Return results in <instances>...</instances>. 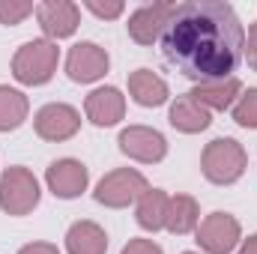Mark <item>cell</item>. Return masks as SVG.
Wrapping results in <instances>:
<instances>
[{
  "label": "cell",
  "mask_w": 257,
  "mask_h": 254,
  "mask_svg": "<svg viewBox=\"0 0 257 254\" xmlns=\"http://www.w3.org/2000/svg\"><path fill=\"white\" fill-rule=\"evenodd\" d=\"M33 129L42 141H51V144H60L78 135L81 129V114L78 108L66 105V102H48L36 111L33 117Z\"/></svg>",
  "instance_id": "52a82bcc"
},
{
  "label": "cell",
  "mask_w": 257,
  "mask_h": 254,
  "mask_svg": "<svg viewBox=\"0 0 257 254\" xmlns=\"http://www.w3.org/2000/svg\"><path fill=\"white\" fill-rule=\"evenodd\" d=\"M45 186L60 200L81 197L87 191V186H90V171L78 159H57V162H51L45 168Z\"/></svg>",
  "instance_id": "30bf717a"
},
{
  "label": "cell",
  "mask_w": 257,
  "mask_h": 254,
  "mask_svg": "<svg viewBox=\"0 0 257 254\" xmlns=\"http://www.w3.org/2000/svg\"><path fill=\"white\" fill-rule=\"evenodd\" d=\"M128 96L141 108H159L171 99V90H168L165 78H159L153 69H135L128 75Z\"/></svg>",
  "instance_id": "2e32d148"
},
{
  "label": "cell",
  "mask_w": 257,
  "mask_h": 254,
  "mask_svg": "<svg viewBox=\"0 0 257 254\" xmlns=\"http://www.w3.org/2000/svg\"><path fill=\"white\" fill-rule=\"evenodd\" d=\"M117 144H120V153H123V156L141 162V165H159V162L168 156V141H165V135L156 132V129H150V126L123 129L120 138H117Z\"/></svg>",
  "instance_id": "9c48e42d"
},
{
  "label": "cell",
  "mask_w": 257,
  "mask_h": 254,
  "mask_svg": "<svg viewBox=\"0 0 257 254\" xmlns=\"http://www.w3.org/2000/svg\"><path fill=\"white\" fill-rule=\"evenodd\" d=\"M168 203H171V194H168V191L147 189L141 194L138 206H135V221H138L144 230H150V233L162 230V227H165V218H168Z\"/></svg>",
  "instance_id": "ac0fdd59"
},
{
  "label": "cell",
  "mask_w": 257,
  "mask_h": 254,
  "mask_svg": "<svg viewBox=\"0 0 257 254\" xmlns=\"http://www.w3.org/2000/svg\"><path fill=\"white\" fill-rule=\"evenodd\" d=\"M248 168V153L239 141L233 138H215L203 147L200 156V171L209 183L215 186H233L236 180H242Z\"/></svg>",
  "instance_id": "7a4b0ae2"
},
{
  "label": "cell",
  "mask_w": 257,
  "mask_h": 254,
  "mask_svg": "<svg viewBox=\"0 0 257 254\" xmlns=\"http://www.w3.org/2000/svg\"><path fill=\"white\" fill-rule=\"evenodd\" d=\"M236 254H257V233H251L248 239H242V245H239Z\"/></svg>",
  "instance_id": "4316f807"
},
{
  "label": "cell",
  "mask_w": 257,
  "mask_h": 254,
  "mask_svg": "<svg viewBox=\"0 0 257 254\" xmlns=\"http://www.w3.org/2000/svg\"><path fill=\"white\" fill-rule=\"evenodd\" d=\"M60 63V48L51 39H30L12 57V78L27 87H42L54 78Z\"/></svg>",
  "instance_id": "3957f363"
},
{
  "label": "cell",
  "mask_w": 257,
  "mask_h": 254,
  "mask_svg": "<svg viewBox=\"0 0 257 254\" xmlns=\"http://www.w3.org/2000/svg\"><path fill=\"white\" fill-rule=\"evenodd\" d=\"M168 123L183 135H197L212 126V111H206L192 93H186V96H177V102H171Z\"/></svg>",
  "instance_id": "5bb4252c"
},
{
  "label": "cell",
  "mask_w": 257,
  "mask_h": 254,
  "mask_svg": "<svg viewBox=\"0 0 257 254\" xmlns=\"http://www.w3.org/2000/svg\"><path fill=\"white\" fill-rule=\"evenodd\" d=\"M30 114V102L21 90L0 84V132H15L18 126H24Z\"/></svg>",
  "instance_id": "ffe728a7"
},
{
  "label": "cell",
  "mask_w": 257,
  "mask_h": 254,
  "mask_svg": "<svg viewBox=\"0 0 257 254\" xmlns=\"http://www.w3.org/2000/svg\"><path fill=\"white\" fill-rule=\"evenodd\" d=\"M200 224V206L192 194H174L168 203V218H165V230H171L174 236H186L197 230Z\"/></svg>",
  "instance_id": "d6986e66"
},
{
  "label": "cell",
  "mask_w": 257,
  "mask_h": 254,
  "mask_svg": "<svg viewBox=\"0 0 257 254\" xmlns=\"http://www.w3.org/2000/svg\"><path fill=\"white\" fill-rule=\"evenodd\" d=\"M194 239L203 254H230L242 239V227L230 212H209L197 224Z\"/></svg>",
  "instance_id": "8992f818"
},
{
  "label": "cell",
  "mask_w": 257,
  "mask_h": 254,
  "mask_svg": "<svg viewBox=\"0 0 257 254\" xmlns=\"http://www.w3.org/2000/svg\"><path fill=\"white\" fill-rule=\"evenodd\" d=\"M84 9L87 12H93L96 18H102V21H114V18H120L123 12H126V3L123 0H84Z\"/></svg>",
  "instance_id": "603a6c76"
},
{
  "label": "cell",
  "mask_w": 257,
  "mask_h": 254,
  "mask_svg": "<svg viewBox=\"0 0 257 254\" xmlns=\"http://www.w3.org/2000/svg\"><path fill=\"white\" fill-rule=\"evenodd\" d=\"M108 251V233L96 221H75L66 230V254H105Z\"/></svg>",
  "instance_id": "e0dca14e"
},
{
  "label": "cell",
  "mask_w": 257,
  "mask_h": 254,
  "mask_svg": "<svg viewBox=\"0 0 257 254\" xmlns=\"http://www.w3.org/2000/svg\"><path fill=\"white\" fill-rule=\"evenodd\" d=\"M33 12H36V6L27 3V0H0V24H6V27L21 24Z\"/></svg>",
  "instance_id": "7402d4cb"
},
{
  "label": "cell",
  "mask_w": 257,
  "mask_h": 254,
  "mask_svg": "<svg viewBox=\"0 0 257 254\" xmlns=\"http://www.w3.org/2000/svg\"><path fill=\"white\" fill-rule=\"evenodd\" d=\"M84 114L99 129L117 126L126 117V96L117 87H99L84 99Z\"/></svg>",
  "instance_id": "4fadbf2b"
},
{
  "label": "cell",
  "mask_w": 257,
  "mask_h": 254,
  "mask_svg": "<svg viewBox=\"0 0 257 254\" xmlns=\"http://www.w3.org/2000/svg\"><path fill=\"white\" fill-rule=\"evenodd\" d=\"M192 96L206 108V111H227V108H233L236 99L242 96V84H239V78L203 81V84H194Z\"/></svg>",
  "instance_id": "9a60e30c"
},
{
  "label": "cell",
  "mask_w": 257,
  "mask_h": 254,
  "mask_svg": "<svg viewBox=\"0 0 257 254\" xmlns=\"http://www.w3.org/2000/svg\"><path fill=\"white\" fill-rule=\"evenodd\" d=\"M39 180L33 177V171L12 165L0 174V209L6 215H30L39 206Z\"/></svg>",
  "instance_id": "277c9868"
},
{
  "label": "cell",
  "mask_w": 257,
  "mask_h": 254,
  "mask_svg": "<svg viewBox=\"0 0 257 254\" xmlns=\"http://www.w3.org/2000/svg\"><path fill=\"white\" fill-rule=\"evenodd\" d=\"M183 254H197V251H183Z\"/></svg>",
  "instance_id": "83f0119b"
},
{
  "label": "cell",
  "mask_w": 257,
  "mask_h": 254,
  "mask_svg": "<svg viewBox=\"0 0 257 254\" xmlns=\"http://www.w3.org/2000/svg\"><path fill=\"white\" fill-rule=\"evenodd\" d=\"M233 123L242 129H257V87H248L233 105Z\"/></svg>",
  "instance_id": "44dd1931"
},
{
  "label": "cell",
  "mask_w": 257,
  "mask_h": 254,
  "mask_svg": "<svg viewBox=\"0 0 257 254\" xmlns=\"http://www.w3.org/2000/svg\"><path fill=\"white\" fill-rule=\"evenodd\" d=\"M174 9H177V3H147V6H138L128 15V24H126L128 36L138 45H156L162 39Z\"/></svg>",
  "instance_id": "7c38bea8"
},
{
  "label": "cell",
  "mask_w": 257,
  "mask_h": 254,
  "mask_svg": "<svg viewBox=\"0 0 257 254\" xmlns=\"http://www.w3.org/2000/svg\"><path fill=\"white\" fill-rule=\"evenodd\" d=\"M162 54L194 84L233 78L245 51V27L230 3H177L162 33Z\"/></svg>",
  "instance_id": "6da1fadb"
},
{
  "label": "cell",
  "mask_w": 257,
  "mask_h": 254,
  "mask_svg": "<svg viewBox=\"0 0 257 254\" xmlns=\"http://www.w3.org/2000/svg\"><path fill=\"white\" fill-rule=\"evenodd\" d=\"M18 254H60V251H57V245H51V242H30V245L18 248Z\"/></svg>",
  "instance_id": "484cf974"
},
{
  "label": "cell",
  "mask_w": 257,
  "mask_h": 254,
  "mask_svg": "<svg viewBox=\"0 0 257 254\" xmlns=\"http://www.w3.org/2000/svg\"><path fill=\"white\" fill-rule=\"evenodd\" d=\"M108 69H111V57L96 42H78L66 54V75L75 84H93V81L105 78Z\"/></svg>",
  "instance_id": "ba28073f"
},
{
  "label": "cell",
  "mask_w": 257,
  "mask_h": 254,
  "mask_svg": "<svg viewBox=\"0 0 257 254\" xmlns=\"http://www.w3.org/2000/svg\"><path fill=\"white\" fill-rule=\"evenodd\" d=\"M120 254H162V245L153 239H128Z\"/></svg>",
  "instance_id": "cb8c5ba5"
},
{
  "label": "cell",
  "mask_w": 257,
  "mask_h": 254,
  "mask_svg": "<svg viewBox=\"0 0 257 254\" xmlns=\"http://www.w3.org/2000/svg\"><path fill=\"white\" fill-rule=\"evenodd\" d=\"M36 21L45 33V39L57 42L66 39L78 30L81 24V6L72 3V0H45V3H36Z\"/></svg>",
  "instance_id": "8fae6325"
},
{
  "label": "cell",
  "mask_w": 257,
  "mask_h": 254,
  "mask_svg": "<svg viewBox=\"0 0 257 254\" xmlns=\"http://www.w3.org/2000/svg\"><path fill=\"white\" fill-rule=\"evenodd\" d=\"M242 57H245L248 66L257 72V21L248 27V33H245V51H242Z\"/></svg>",
  "instance_id": "d4e9b609"
},
{
  "label": "cell",
  "mask_w": 257,
  "mask_h": 254,
  "mask_svg": "<svg viewBox=\"0 0 257 254\" xmlns=\"http://www.w3.org/2000/svg\"><path fill=\"white\" fill-rule=\"evenodd\" d=\"M147 189H150V183H147V177L141 171L117 168V171H111V174H105L99 180L93 197H96V203H102L108 209H123L128 203H138Z\"/></svg>",
  "instance_id": "5b68a950"
}]
</instances>
